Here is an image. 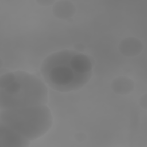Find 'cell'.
<instances>
[{
  "mask_svg": "<svg viewBox=\"0 0 147 147\" xmlns=\"http://www.w3.org/2000/svg\"><path fill=\"white\" fill-rule=\"evenodd\" d=\"M50 109L45 105L1 110L0 123L29 141L45 134L52 124Z\"/></svg>",
  "mask_w": 147,
  "mask_h": 147,
  "instance_id": "3",
  "label": "cell"
},
{
  "mask_svg": "<svg viewBox=\"0 0 147 147\" xmlns=\"http://www.w3.org/2000/svg\"><path fill=\"white\" fill-rule=\"evenodd\" d=\"M47 100L45 84L34 75L18 71L1 76V110L45 105Z\"/></svg>",
  "mask_w": 147,
  "mask_h": 147,
  "instance_id": "2",
  "label": "cell"
},
{
  "mask_svg": "<svg viewBox=\"0 0 147 147\" xmlns=\"http://www.w3.org/2000/svg\"><path fill=\"white\" fill-rule=\"evenodd\" d=\"M45 82L53 89L60 92L77 90L83 87L92 75V63L82 53L63 50L47 57L41 66Z\"/></svg>",
  "mask_w": 147,
  "mask_h": 147,
  "instance_id": "1",
  "label": "cell"
},
{
  "mask_svg": "<svg viewBox=\"0 0 147 147\" xmlns=\"http://www.w3.org/2000/svg\"><path fill=\"white\" fill-rule=\"evenodd\" d=\"M0 146H27L30 141L11 129L0 123Z\"/></svg>",
  "mask_w": 147,
  "mask_h": 147,
  "instance_id": "4",
  "label": "cell"
}]
</instances>
